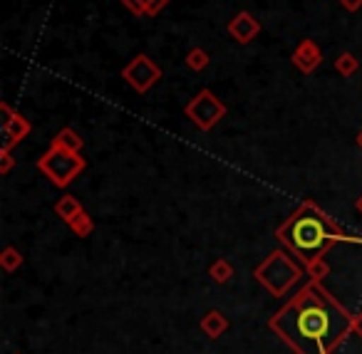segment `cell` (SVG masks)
Instances as JSON below:
<instances>
[{
	"label": "cell",
	"mask_w": 362,
	"mask_h": 354,
	"mask_svg": "<svg viewBox=\"0 0 362 354\" xmlns=\"http://www.w3.org/2000/svg\"><path fill=\"white\" fill-rule=\"evenodd\" d=\"M340 6L345 8L347 13H357L362 8V0H340Z\"/></svg>",
	"instance_id": "21"
},
{
	"label": "cell",
	"mask_w": 362,
	"mask_h": 354,
	"mask_svg": "<svg viewBox=\"0 0 362 354\" xmlns=\"http://www.w3.org/2000/svg\"><path fill=\"white\" fill-rule=\"evenodd\" d=\"M0 114H3V146L0 149L11 151L16 144H21L28 134L33 131L30 119L21 114V112L13 110L8 102H0Z\"/></svg>",
	"instance_id": "7"
},
{
	"label": "cell",
	"mask_w": 362,
	"mask_h": 354,
	"mask_svg": "<svg viewBox=\"0 0 362 354\" xmlns=\"http://www.w3.org/2000/svg\"><path fill=\"white\" fill-rule=\"evenodd\" d=\"M278 238L303 260V265H310L315 260H322L325 250L332 243H355L357 238L342 233V228L325 213L317 208L313 201H305L286 225L278 228Z\"/></svg>",
	"instance_id": "2"
},
{
	"label": "cell",
	"mask_w": 362,
	"mask_h": 354,
	"mask_svg": "<svg viewBox=\"0 0 362 354\" xmlns=\"http://www.w3.org/2000/svg\"><path fill=\"white\" fill-rule=\"evenodd\" d=\"M273 319V327H281L286 339L303 354H330V349L342 337H335L337 324L352 327L347 312L317 285V280L308 283L296 300Z\"/></svg>",
	"instance_id": "1"
},
{
	"label": "cell",
	"mask_w": 362,
	"mask_h": 354,
	"mask_svg": "<svg viewBox=\"0 0 362 354\" xmlns=\"http://www.w3.org/2000/svg\"><path fill=\"white\" fill-rule=\"evenodd\" d=\"M122 6L136 18H146V0H122Z\"/></svg>",
	"instance_id": "18"
},
{
	"label": "cell",
	"mask_w": 362,
	"mask_h": 354,
	"mask_svg": "<svg viewBox=\"0 0 362 354\" xmlns=\"http://www.w3.org/2000/svg\"><path fill=\"white\" fill-rule=\"evenodd\" d=\"M211 65V57H209V52L204 50V47H192L187 55V67L192 72H204L206 67Z\"/></svg>",
	"instance_id": "14"
},
{
	"label": "cell",
	"mask_w": 362,
	"mask_h": 354,
	"mask_svg": "<svg viewBox=\"0 0 362 354\" xmlns=\"http://www.w3.org/2000/svg\"><path fill=\"white\" fill-rule=\"evenodd\" d=\"M355 141H357V146H360V149H362V129H360V131H357V136H355Z\"/></svg>",
	"instance_id": "23"
},
{
	"label": "cell",
	"mask_w": 362,
	"mask_h": 354,
	"mask_svg": "<svg viewBox=\"0 0 362 354\" xmlns=\"http://www.w3.org/2000/svg\"><path fill=\"white\" fill-rule=\"evenodd\" d=\"M226 30H228V35L238 42V45H248V42L256 40L258 33H261V23H258L248 11H241L228 20Z\"/></svg>",
	"instance_id": "8"
},
{
	"label": "cell",
	"mask_w": 362,
	"mask_h": 354,
	"mask_svg": "<svg viewBox=\"0 0 362 354\" xmlns=\"http://www.w3.org/2000/svg\"><path fill=\"white\" fill-rule=\"evenodd\" d=\"M202 329L206 332V337L218 339L228 329V317H223L218 309H211V312L202 319Z\"/></svg>",
	"instance_id": "11"
},
{
	"label": "cell",
	"mask_w": 362,
	"mask_h": 354,
	"mask_svg": "<svg viewBox=\"0 0 362 354\" xmlns=\"http://www.w3.org/2000/svg\"><path fill=\"white\" fill-rule=\"evenodd\" d=\"M184 112H187V117L202 131H211L214 126H216L218 122L226 117L228 110L211 90H202L197 97H192V100H189V105L184 107Z\"/></svg>",
	"instance_id": "5"
},
{
	"label": "cell",
	"mask_w": 362,
	"mask_h": 354,
	"mask_svg": "<svg viewBox=\"0 0 362 354\" xmlns=\"http://www.w3.org/2000/svg\"><path fill=\"white\" fill-rule=\"evenodd\" d=\"M171 0H146V18H156Z\"/></svg>",
	"instance_id": "19"
},
{
	"label": "cell",
	"mask_w": 362,
	"mask_h": 354,
	"mask_svg": "<svg viewBox=\"0 0 362 354\" xmlns=\"http://www.w3.org/2000/svg\"><path fill=\"white\" fill-rule=\"evenodd\" d=\"M298 278H300V268L281 250L271 253L256 268V280H261L273 295H283Z\"/></svg>",
	"instance_id": "4"
},
{
	"label": "cell",
	"mask_w": 362,
	"mask_h": 354,
	"mask_svg": "<svg viewBox=\"0 0 362 354\" xmlns=\"http://www.w3.org/2000/svg\"><path fill=\"white\" fill-rule=\"evenodd\" d=\"M50 146H60V149H67V151H82L85 139H82L72 126H65V129H60L55 136H52Z\"/></svg>",
	"instance_id": "10"
},
{
	"label": "cell",
	"mask_w": 362,
	"mask_h": 354,
	"mask_svg": "<svg viewBox=\"0 0 362 354\" xmlns=\"http://www.w3.org/2000/svg\"><path fill=\"white\" fill-rule=\"evenodd\" d=\"M122 80H124L127 85L136 92V95H146V92H149L151 87L161 80V67L156 65L149 55L139 52V55L132 57V60L124 65V70H122Z\"/></svg>",
	"instance_id": "6"
},
{
	"label": "cell",
	"mask_w": 362,
	"mask_h": 354,
	"mask_svg": "<svg viewBox=\"0 0 362 354\" xmlns=\"http://www.w3.org/2000/svg\"><path fill=\"white\" fill-rule=\"evenodd\" d=\"M291 62H293V67H298V70L303 72V75H310V72H315L317 67L322 65V50L317 47L315 40L305 37V40L293 50Z\"/></svg>",
	"instance_id": "9"
},
{
	"label": "cell",
	"mask_w": 362,
	"mask_h": 354,
	"mask_svg": "<svg viewBox=\"0 0 362 354\" xmlns=\"http://www.w3.org/2000/svg\"><path fill=\"white\" fill-rule=\"evenodd\" d=\"M82 211H85V208H82L80 199H75V196H70V194L62 196V199L55 203V213L60 216V218L65 220V223H70L72 218H77V216H80Z\"/></svg>",
	"instance_id": "12"
},
{
	"label": "cell",
	"mask_w": 362,
	"mask_h": 354,
	"mask_svg": "<svg viewBox=\"0 0 362 354\" xmlns=\"http://www.w3.org/2000/svg\"><path fill=\"white\" fill-rule=\"evenodd\" d=\"M355 206H357V211H360V213H362V194H360V196H357V201H355Z\"/></svg>",
	"instance_id": "24"
},
{
	"label": "cell",
	"mask_w": 362,
	"mask_h": 354,
	"mask_svg": "<svg viewBox=\"0 0 362 354\" xmlns=\"http://www.w3.org/2000/svg\"><path fill=\"white\" fill-rule=\"evenodd\" d=\"M13 166H16V159L11 156V151L0 149V174H11Z\"/></svg>",
	"instance_id": "20"
},
{
	"label": "cell",
	"mask_w": 362,
	"mask_h": 354,
	"mask_svg": "<svg viewBox=\"0 0 362 354\" xmlns=\"http://www.w3.org/2000/svg\"><path fill=\"white\" fill-rule=\"evenodd\" d=\"M37 169L57 186V189H67L82 171L87 169V161L82 159L80 151H67L60 146H50L37 161Z\"/></svg>",
	"instance_id": "3"
},
{
	"label": "cell",
	"mask_w": 362,
	"mask_h": 354,
	"mask_svg": "<svg viewBox=\"0 0 362 354\" xmlns=\"http://www.w3.org/2000/svg\"><path fill=\"white\" fill-rule=\"evenodd\" d=\"M335 70H337V75H342V77H352L360 70V60H357L352 52H340L335 60Z\"/></svg>",
	"instance_id": "15"
},
{
	"label": "cell",
	"mask_w": 362,
	"mask_h": 354,
	"mask_svg": "<svg viewBox=\"0 0 362 354\" xmlns=\"http://www.w3.org/2000/svg\"><path fill=\"white\" fill-rule=\"evenodd\" d=\"M352 332H357V337H362V312H357L352 317Z\"/></svg>",
	"instance_id": "22"
},
{
	"label": "cell",
	"mask_w": 362,
	"mask_h": 354,
	"mask_svg": "<svg viewBox=\"0 0 362 354\" xmlns=\"http://www.w3.org/2000/svg\"><path fill=\"white\" fill-rule=\"evenodd\" d=\"M23 253L18 248H13V245H8L3 253H0V268L6 270V273H16L18 268L23 265Z\"/></svg>",
	"instance_id": "16"
},
{
	"label": "cell",
	"mask_w": 362,
	"mask_h": 354,
	"mask_svg": "<svg viewBox=\"0 0 362 354\" xmlns=\"http://www.w3.org/2000/svg\"><path fill=\"white\" fill-rule=\"evenodd\" d=\"M67 225H70L72 233L80 235V238H87V235H92V230H95V220H92L90 213H85V211H82L77 218H72Z\"/></svg>",
	"instance_id": "17"
},
{
	"label": "cell",
	"mask_w": 362,
	"mask_h": 354,
	"mask_svg": "<svg viewBox=\"0 0 362 354\" xmlns=\"http://www.w3.org/2000/svg\"><path fill=\"white\" fill-rule=\"evenodd\" d=\"M209 275H211L214 283L218 285H226L228 280L233 278V265L228 263L226 258H218L216 263H211V268H209Z\"/></svg>",
	"instance_id": "13"
}]
</instances>
